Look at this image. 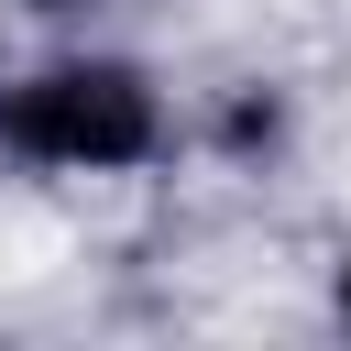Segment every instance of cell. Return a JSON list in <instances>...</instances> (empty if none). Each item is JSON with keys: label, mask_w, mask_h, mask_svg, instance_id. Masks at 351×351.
<instances>
[{"label": "cell", "mask_w": 351, "mask_h": 351, "mask_svg": "<svg viewBox=\"0 0 351 351\" xmlns=\"http://www.w3.org/2000/svg\"><path fill=\"white\" fill-rule=\"evenodd\" d=\"M0 132L44 165H132L154 154V99L121 66H44L33 88L0 99Z\"/></svg>", "instance_id": "6da1fadb"}, {"label": "cell", "mask_w": 351, "mask_h": 351, "mask_svg": "<svg viewBox=\"0 0 351 351\" xmlns=\"http://www.w3.org/2000/svg\"><path fill=\"white\" fill-rule=\"evenodd\" d=\"M55 11H66V0H55Z\"/></svg>", "instance_id": "7a4b0ae2"}, {"label": "cell", "mask_w": 351, "mask_h": 351, "mask_svg": "<svg viewBox=\"0 0 351 351\" xmlns=\"http://www.w3.org/2000/svg\"><path fill=\"white\" fill-rule=\"evenodd\" d=\"M340 307H351V296H340Z\"/></svg>", "instance_id": "3957f363"}]
</instances>
